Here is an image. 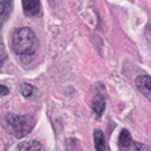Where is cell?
Instances as JSON below:
<instances>
[{"instance_id": "6da1fadb", "label": "cell", "mask_w": 151, "mask_h": 151, "mask_svg": "<svg viewBox=\"0 0 151 151\" xmlns=\"http://www.w3.org/2000/svg\"><path fill=\"white\" fill-rule=\"evenodd\" d=\"M12 50L16 56H19L23 64H29L33 60L39 48V41L31 28H17L12 32L11 37Z\"/></svg>"}, {"instance_id": "7a4b0ae2", "label": "cell", "mask_w": 151, "mask_h": 151, "mask_svg": "<svg viewBox=\"0 0 151 151\" xmlns=\"http://www.w3.org/2000/svg\"><path fill=\"white\" fill-rule=\"evenodd\" d=\"M1 125L8 134L17 139H21L33 130L35 119L31 115H19L13 113H7L1 118Z\"/></svg>"}, {"instance_id": "3957f363", "label": "cell", "mask_w": 151, "mask_h": 151, "mask_svg": "<svg viewBox=\"0 0 151 151\" xmlns=\"http://www.w3.org/2000/svg\"><path fill=\"white\" fill-rule=\"evenodd\" d=\"M21 5H23V12L28 17H33V16H39L41 12V3L40 0H21Z\"/></svg>"}, {"instance_id": "277c9868", "label": "cell", "mask_w": 151, "mask_h": 151, "mask_svg": "<svg viewBox=\"0 0 151 151\" xmlns=\"http://www.w3.org/2000/svg\"><path fill=\"white\" fill-rule=\"evenodd\" d=\"M135 85L138 90L146 97L147 99L151 101V76H139L135 78Z\"/></svg>"}, {"instance_id": "5b68a950", "label": "cell", "mask_w": 151, "mask_h": 151, "mask_svg": "<svg viewBox=\"0 0 151 151\" xmlns=\"http://www.w3.org/2000/svg\"><path fill=\"white\" fill-rule=\"evenodd\" d=\"M105 107H106V101H105L104 96L98 94V96L94 97L93 104H91V109H93V113L96 114V117L98 118V119L102 117V114H104Z\"/></svg>"}, {"instance_id": "8992f818", "label": "cell", "mask_w": 151, "mask_h": 151, "mask_svg": "<svg viewBox=\"0 0 151 151\" xmlns=\"http://www.w3.org/2000/svg\"><path fill=\"white\" fill-rule=\"evenodd\" d=\"M11 9H12V1L11 0H0V24L1 25L8 19Z\"/></svg>"}, {"instance_id": "52a82bcc", "label": "cell", "mask_w": 151, "mask_h": 151, "mask_svg": "<svg viewBox=\"0 0 151 151\" xmlns=\"http://www.w3.org/2000/svg\"><path fill=\"white\" fill-rule=\"evenodd\" d=\"M93 137H94V147H96L97 151H105L107 150V146L105 143V138H104V133L101 130H94L93 133Z\"/></svg>"}, {"instance_id": "ba28073f", "label": "cell", "mask_w": 151, "mask_h": 151, "mask_svg": "<svg viewBox=\"0 0 151 151\" xmlns=\"http://www.w3.org/2000/svg\"><path fill=\"white\" fill-rule=\"evenodd\" d=\"M17 150H23V151H35V150H42V146L40 142L37 141H27V142H21L16 146Z\"/></svg>"}, {"instance_id": "9c48e42d", "label": "cell", "mask_w": 151, "mask_h": 151, "mask_svg": "<svg viewBox=\"0 0 151 151\" xmlns=\"http://www.w3.org/2000/svg\"><path fill=\"white\" fill-rule=\"evenodd\" d=\"M133 143L134 142H133V138H131V134L129 133V130L123 129L119 134V146L126 149V147H130Z\"/></svg>"}, {"instance_id": "30bf717a", "label": "cell", "mask_w": 151, "mask_h": 151, "mask_svg": "<svg viewBox=\"0 0 151 151\" xmlns=\"http://www.w3.org/2000/svg\"><path fill=\"white\" fill-rule=\"evenodd\" d=\"M20 93L23 94V97H25V98H29V97L33 94V86L29 85V83H21Z\"/></svg>"}, {"instance_id": "8fae6325", "label": "cell", "mask_w": 151, "mask_h": 151, "mask_svg": "<svg viewBox=\"0 0 151 151\" xmlns=\"http://www.w3.org/2000/svg\"><path fill=\"white\" fill-rule=\"evenodd\" d=\"M5 58H7V55H5L4 47H3V39H1V36H0V68L3 66V64H4Z\"/></svg>"}, {"instance_id": "7c38bea8", "label": "cell", "mask_w": 151, "mask_h": 151, "mask_svg": "<svg viewBox=\"0 0 151 151\" xmlns=\"http://www.w3.org/2000/svg\"><path fill=\"white\" fill-rule=\"evenodd\" d=\"M8 93H9V90H8L7 86L0 85V96H7Z\"/></svg>"}, {"instance_id": "4fadbf2b", "label": "cell", "mask_w": 151, "mask_h": 151, "mask_svg": "<svg viewBox=\"0 0 151 151\" xmlns=\"http://www.w3.org/2000/svg\"><path fill=\"white\" fill-rule=\"evenodd\" d=\"M134 149H135V150H149V147H147V146H143V145L135 143V145H134Z\"/></svg>"}, {"instance_id": "5bb4252c", "label": "cell", "mask_w": 151, "mask_h": 151, "mask_svg": "<svg viewBox=\"0 0 151 151\" xmlns=\"http://www.w3.org/2000/svg\"><path fill=\"white\" fill-rule=\"evenodd\" d=\"M149 29H150V31H151V20L149 21Z\"/></svg>"}]
</instances>
